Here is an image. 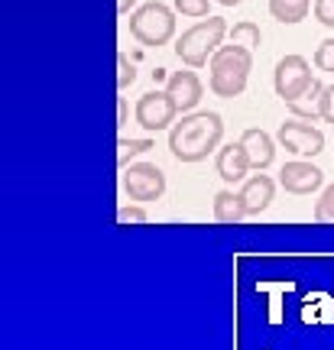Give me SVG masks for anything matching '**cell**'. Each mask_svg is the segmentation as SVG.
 Listing matches in <instances>:
<instances>
[{"instance_id": "603a6c76", "label": "cell", "mask_w": 334, "mask_h": 350, "mask_svg": "<svg viewBox=\"0 0 334 350\" xmlns=\"http://www.w3.org/2000/svg\"><path fill=\"white\" fill-rule=\"evenodd\" d=\"M315 221H334V185L322 191V198L315 201Z\"/></svg>"}, {"instance_id": "ba28073f", "label": "cell", "mask_w": 334, "mask_h": 350, "mask_svg": "<svg viewBox=\"0 0 334 350\" xmlns=\"http://www.w3.org/2000/svg\"><path fill=\"white\" fill-rule=\"evenodd\" d=\"M175 100L169 98V91H146L143 98L136 100V124L149 130V133H159L175 120Z\"/></svg>"}, {"instance_id": "277c9868", "label": "cell", "mask_w": 334, "mask_h": 350, "mask_svg": "<svg viewBox=\"0 0 334 350\" xmlns=\"http://www.w3.org/2000/svg\"><path fill=\"white\" fill-rule=\"evenodd\" d=\"M130 36H133L140 46H146V49L166 46V42L175 36V10L166 7V3H159V0H149L143 7H136V10L130 13Z\"/></svg>"}, {"instance_id": "ffe728a7", "label": "cell", "mask_w": 334, "mask_h": 350, "mask_svg": "<svg viewBox=\"0 0 334 350\" xmlns=\"http://www.w3.org/2000/svg\"><path fill=\"white\" fill-rule=\"evenodd\" d=\"M315 68L318 72H334V36L318 42V49H315Z\"/></svg>"}, {"instance_id": "8fae6325", "label": "cell", "mask_w": 334, "mask_h": 350, "mask_svg": "<svg viewBox=\"0 0 334 350\" xmlns=\"http://www.w3.org/2000/svg\"><path fill=\"white\" fill-rule=\"evenodd\" d=\"M214 169H218V178L227 182V185L244 182L247 172L253 169V165H250L247 150H244V143H231V146L218 150V156H214Z\"/></svg>"}, {"instance_id": "484cf974", "label": "cell", "mask_w": 334, "mask_h": 350, "mask_svg": "<svg viewBox=\"0 0 334 350\" xmlns=\"http://www.w3.org/2000/svg\"><path fill=\"white\" fill-rule=\"evenodd\" d=\"M322 120H324V124H334V85H324V94H322Z\"/></svg>"}, {"instance_id": "6da1fadb", "label": "cell", "mask_w": 334, "mask_h": 350, "mask_svg": "<svg viewBox=\"0 0 334 350\" xmlns=\"http://www.w3.org/2000/svg\"><path fill=\"white\" fill-rule=\"evenodd\" d=\"M224 137V120L214 111L185 113L179 124L169 130V152L179 163H201L218 150Z\"/></svg>"}, {"instance_id": "2e32d148", "label": "cell", "mask_w": 334, "mask_h": 350, "mask_svg": "<svg viewBox=\"0 0 334 350\" xmlns=\"http://www.w3.org/2000/svg\"><path fill=\"white\" fill-rule=\"evenodd\" d=\"M322 94H324V85L322 81H311L309 91L289 104V111L296 113V120H315V117H322Z\"/></svg>"}, {"instance_id": "f1b7e54d", "label": "cell", "mask_w": 334, "mask_h": 350, "mask_svg": "<svg viewBox=\"0 0 334 350\" xmlns=\"http://www.w3.org/2000/svg\"><path fill=\"white\" fill-rule=\"evenodd\" d=\"M218 3H221V7H237L240 0H218Z\"/></svg>"}, {"instance_id": "3957f363", "label": "cell", "mask_w": 334, "mask_h": 350, "mask_svg": "<svg viewBox=\"0 0 334 350\" xmlns=\"http://www.w3.org/2000/svg\"><path fill=\"white\" fill-rule=\"evenodd\" d=\"M224 36H227V23H224L221 16L198 20V23L188 26L185 33L175 39V55H179V62L188 65V68L211 65L214 52L221 49V39Z\"/></svg>"}, {"instance_id": "e0dca14e", "label": "cell", "mask_w": 334, "mask_h": 350, "mask_svg": "<svg viewBox=\"0 0 334 350\" xmlns=\"http://www.w3.org/2000/svg\"><path fill=\"white\" fill-rule=\"evenodd\" d=\"M311 7V0H270V13L279 23H302Z\"/></svg>"}, {"instance_id": "5b68a950", "label": "cell", "mask_w": 334, "mask_h": 350, "mask_svg": "<svg viewBox=\"0 0 334 350\" xmlns=\"http://www.w3.org/2000/svg\"><path fill=\"white\" fill-rule=\"evenodd\" d=\"M311 65L305 62V55H283L276 62L272 72V88H276V98H283L285 104L298 100L305 91L311 88Z\"/></svg>"}, {"instance_id": "5bb4252c", "label": "cell", "mask_w": 334, "mask_h": 350, "mask_svg": "<svg viewBox=\"0 0 334 350\" xmlns=\"http://www.w3.org/2000/svg\"><path fill=\"white\" fill-rule=\"evenodd\" d=\"M244 217H250V214H247V204H244V195H240V191L224 188V191L214 195V221L237 224V221H244Z\"/></svg>"}, {"instance_id": "9a60e30c", "label": "cell", "mask_w": 334, "mask_h": 350, "mask_svg": "<svg viewBox=\"0 0 334 350\" xmlns=\"http://www.w3.org/2000/svg\"><path fill=\"white\" fill-rule=\"evenodd\" d=\"M302 321L305 325H331L334 321V299L324 292H315L302 301Z\"/></svg>"}, {"instance_id": "4316f807", "label": "cell", "mask_w": 334, "mask_h": 350, "mask_svg": "<svg viewBox=\"0 0 334 350\" xmlns=\"http://www.w3.org/2000/svg\"><path fill=\"white\" fill-rule=\"evenodd\" d=\"M127 124V100L120 98L117 100V126H124Z\"/></svg>"}, {"instance_id": "8992f818", "label": "cell", "mask_w": 334, "mask_h": 350, "mask_svg": "<svg viewBox=\"0 0 334 350\" xmlns=\"http://www.w3.org/2000/svg\"><path fill=\"white\" fill-rule=\"evenodd\" d=\"M120 185H124V191H127V198H130V201L146 204V201L162 198V191H166V175H162L159 165L136 163V165H127V169H124V175H120Z\"/></svg>"}, {"instance_id": "4fadbf2b", "label": "cell", "mask_w": 334, "mask_h": 350, "mask_svg": "<svg viewBox=\"0 0 334 350\" xmlns=\"http://www.w3.org/2000/svg\"><path fill=\"white\" fill-rule=\"evenodd\" d=\"M240 143H244V150H247V156H250V165H253L257 172H263L266 165H272V159H276V143H272L270 133H263L260 126L244 130Z\"/></svg>"}, {"instance_id": "7a4b0ae2", "label": "cell", "mask_w": 334, "mask_h": 350, "mask_svg": "<svg viewBox=\"0 0 334 350\" xmlns=\"http://www.w3.org/2000/svg\"><path fill=\"white\" fill-rule=\"evenodd\" d=\"M208 88L218 98H237L247 91L250 72H253V52L244 46H221L208 65Z\"/></svg>"}, {"instance_id": "7402d4cb", "label": "cell", "mask_w": 334, "mask_h": 350, "mask_svg": "<svg viewBox=\"0 0 334 350\" xmlns=\"http://www.w3.org/2000/svg\"><path fill=\"white\" fill-rule=\"evenodd\" d=\"M175 13L182 16H192V20H205L208 13V0H175Z\"/></svg>"}, {"instance_id": "83f0119b", "label": "cell", "mask_w": 334, "mask_h": 350, "mask_svg": "<svg viewBox=\"0 0 334 350\" xmlns=\"http://www.w3.org/2000/svg\"><path fill=\"white\" fill-rule=\"evenodd\" d=\"M136 0H117V13H130V7H133Z\"/></svg>"}, {"instance_id": "7c38bea8", "label": "cell", "mask_w": 334, "mask_h": 350, "mask_svg": "<svg viewBox=\"0 0 334 350\" xmlns=\"http://www.w3.org/2000/svg\"><path fill=\"white\" fill-rule=\"evenodd\" d=\"M240 195H244L247 214H250V217H257V214H263L272 204L276 182H272L270 175H250L247 182H244V188H240Z\"/></svg>"}, {"instance_id": "cb8c5ba5", "label": "cell", "mask_w": 334, "mask_h": 350, "mask_svg": "<svg viewBox=\"0 0 334 350\" xmlns=\"http://www.w3.org/2000/svg\"><path fill=\"white\" fill-rule=\"evenodd\" d=\"M315 20L322 26H328V29H334V0H315Z\"/></svg>"}, {"instance_id": "30bf717a", "label": "cell", "mask_w": 334, "mask_h": 350, "mask_svg": "<svg viewBox=\"0 0 334 350\" xmlns=\"http://www.w3.org/2000/svg\"><path fill=\"white\" fill-rule=\"evenodd\" d=\"M166 91H169V98L175 100L179 113H188L198 107L201 94H205V85H201V78L195 75V72H172L169 81H166Z\"/></svg>"}, {"instance_id": "52a82bcc", "label": "cell", "mask_w": 334, "mask_h": 350, "mask_svg": "<svg viewBox=\"0 0 334 350\" xmlns=\"http://www.w3.org/2000/svg\"><path fill=\"white\" fill-rule=\"evenodd\" d=\"M276 143L296 156H318L324 150V133L305 120H283L276 130Z\"/></svg>"}, {"instance_id": "d6986e66", "label": "cell", "mask_w": 334, "mask_h": 350, "mask_svg": "<svg viewBox=\"0 0 334 350\" xmlns=\"http://www.w3.org/2000/svg\"><path fill=\"white\" fill-rule=\"evenodd\" d=\"M117 165L120 169H127V163L133 159V156H140V152H149L153 150V139H120L117 143Z\"/></svg>"}, {"instance_id": "ac0fdd59", "label": "cell", "mask_w": 334, "mask_h": 350, "mask_svg": "<svg viewBox=\"0 0 334 350\" xmlns=\"http://www.w3.org/2000/svg\"><path fill=\"white\" fill-rule=\"evenodd\" d=\"M227 36H231V42L234 46H244V49H257L260 46V26L253 23V20H240V23L234 26V29H227Z\"/></svg>"}, {"instance_id": "9c48e42d", "label": "cell", "mask_w": 334, "mask_h": 350, "mask_svg": "<svg viewBox=\"0 0 334 350\" xmlns=\"http://www.w3.org/2000/svg\"><path fill=\"white\" fill-rule=\"evenodd\" d=\"M324 182V172L311 163H285L283 172H279V185L289 191V195H311L318 191Z\"/></svg>"}, {"instance_id": "d4e9b609", "label": "cell", "mask_w": 334, "mask_h": 350, "mask_svg": "<svg viewBox=\"0 0 334 350\" xmlns=\"http://www.w3.org/2000/svg\"><path fill=\"white\" fill-rule=\"evenodd\" d=\"M117 217H120L124 224H146V221H149L146 208H133V204H127V208H120V211H117Z\"/></svg>"}, {"instance_id": "44dd1931", "label": "cell", "mask_w": 334, "mask_h": 350, "mask_svg": "<svg viewBox=\"0 0 334 350\" xmlns=\"http://www.w3.org/2000/svg\"><path fill=\"white\" fill-rule=\"evenodd\" d=\"M136 81V68L133 62L127 59V52H117V88L120 91H127V88Z\"/></svg>"}]
</instances>
